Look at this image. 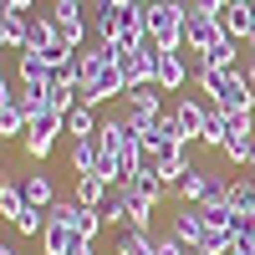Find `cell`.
Masks as SVG:
<instances>
[{"mask_svg":"<svg viewBox=\"0 0 255 255\" xmlns=\"http://www.w3.org/2000/svg\"><path fill=\"white\" fill-rule=\"evenodd\" d=\"M184 82H194V67L184 61V51H158V67H153V87L158 92H184Z\"/></svg>","mask_w":255,"mask_h":255,"instance_id":"cell-10","label":"cell"},{"mask_svg":"<svg viewBox=\"0 0 255 255\" xmlns=\"http://www.w3.org/2000/svg\"><path fill=\"white\" fill-rule=\"evenodd\" d=\"M230 255H255V225H245L235 235V250H230Z\"/></svg>","mask_w":255,"mask_h":255,"instance_id":"cell-32","label":"cell"},{"mask_svg":"<svg viewBox=\"0 0 255 255\" xmlns=\"http://www.w3.org/2000/svg\"><path fill=\"white\" fill-rule=\"evenodd\" d=\"M245 168H250V174H255V148H250V158H245Z\"/></svg>","mask_w":255,"mask_h":255,"instance_id":"cell-41","label":"cell"},{"mask_svg":"<svg viewBox=\"0 0 255 255\" xmlns=\"http://www.w3.org/2000/svg\"><path fill=\"white\" fill-rule=\"evenodd\" d=\"M67 163H72L77 179H82V174H97V163H102V143H97V138H77L72 153H67Z\"/></svg>","mask_w":255,"mask_h":255,"instance_id":"cell-23","label":"cell"},{"mask_svg":"<svg viewBox=\"0 0 255 255\" xmlns=\"http://www.w3.org/2000/svg\"><path fill=\"white\" fill-rule=\"evenodd\" d=\"M0 143H5V138H0Z\"/></svg>","mask_w":255,"mask_h":255,"instance_id":"cell-43","label":"cell"},{"mask_svg":"<svg viewBox=\"0 0 255 255\" xmlns=\"http://www.w3.org/2000/svg\"><path fill=\"white\" fill-rule=\"evenodd\" d=\"M10 97H15V87H10V77H5V72H0V108H5V102H10Z\"/></svg>","mask_w":255,"mask_h":255,"instance_id":"cell-37","label":"cell"},{"mask_svg":"<svg viewBox=\"0 0 255 255\" xmlns=\"http://www.w3.org/2000/svg\"><path fill=\"white\" fill-rule=\"evenodd\" d=\"M168 235L184 240V245H189V255H194V250H199V240H204V215H199V204H179L174 215H168Z\"/></svg>","mask_w":255,"mask_h":255,"instance_id":"cell-11","label":"cell"},{"mask_svg":"<svg viewBox=\"0 0 255 255\" xmlns=\"http://www.w3.org/2000/svg\"><path fill=\"white\" fill-rule=\"evenodd\" d=\"M56 133H61V113L41 108V113L26 123V138H20L26 158H31V163H46V158H51V148H56Z\"/></svg>","mask_w":255,"mask_h":255,"instance_id":"cell-5","label":"cell"},{"mask_svg":"<svg viewBox=\"0 0 255 255\" xmlns=\"http://www.w3.org/2000/svg\"><path fill=\"white\" fill-rule=\"evenodd\" d=\"M240 72H245V82L255 87V46H250V56H245V67H240Z\"/></svg>","mask_w":255,"mask_h":255,"instance_id":"cell-38","label":"cell"},{"mask_svg":"<svg viewBox=\"0 0 255 255\" xmlns=\"http://www.w3.org/2000/svg\"><path fill=\"white\" fill-rule=\"evenodd\" d=\"M41 255H67L72 245H77V230H67V225H61V220H51L46 215V230H41Z\"/></svg>","mask_w":255,"mask_h":255,"instance_id":"cell-24","label":"cell"},{"mask_svg":"<svg viewBox=\"0 0 255 255\" xmlns=\"http://www.w3.org/2000/svg\"><path fill=\"white\" fill-rule=\"evenodd\" d=\"M5 189H10V168L0 163V194H5Z\"/></svg>","mask_w":255,"mask_h":255,"instance_id":"cell-39","label":"cell"},{"mask_svg":"<svg viewBox=\"0 0 255 255\" xmlns=\"http://www.w3.org/2000/svg\"><path fill=\"white\" fill-rule=\"evenodd\" d=\"M153 245H158V235H148V230L123 225V230H118V240H113V255H158Z\"/></svg>","mask_w":255,"mask_h":255,"instance_id":"cell-19","label":"cell"},{"mask_svg":"<svg viewBox=\"0 0 255 255\" xmlns=\"http://www.w3.org/2000/svg\"><path fill=\"white\" fill-rule=\"evenodd\" d=\"M250 5H255V0H250Z\"/></svg>","mask_w":255,"mask_h":255,"instance_id":"cell-42","label":"cell"},{"mask_svg":"<svg viewBox=\"0 0 255 255\" xmlns=\"http://www.w3.org/2000/svg\"><path fill=\"white\" fill-rule=\"evenodd\" d=\"M230 209H235L245 225H255V174L230 179Z\"/></svg>","mask_w":255,"mask_h":255,"instance_id":"cell-20","label":"cell"},{"mask_svg":"<svg viewBox=\"0 0 255 255\" xmlns=\"http://www.w3.org/2000/svg\"><path fill=\"white\" fill-rule=\"evenodd\" d=\"M194 82H199V92L215 102V108H225V113H255V87L245 82L240 67H204V61L194 56Z\"/></svg>","mask_w":255,"mask_h":255,"instance_id":"cell-1","label":"cell"},{"mask_svg":"<svg viewBox=\"0 0 255 255\" xmlns=\"http://www.w3.org/2000/svg\"><path fill=\"white\" fill-rule=\"evenodd\" d=\"M215 179H220V168L194 163V168H189V179L179 184V199H184V204H204V199H209V189H215Z\"/></svg>","mask_w":255,"mask_h":255,"instance_id":"cell-16","label":"cell"},{"mask_svg":"<svg viewBox=\"0 0 255 255\" xmlns=\"http://www.w3.org/2000/svg\"><path fill=\"white\" fill-rule=\"evenodd\" d=\"M0 138H26V118H20L10 102L0 108Z\"/></svg>","mask_w":255,"mask_h":255,"instance_id":"cell-30","label":"cell"},{"mask_svg":"<svg viewBox=\"0 0 255 255\" xmlns=\"http://www.w3.org/2000/svg\"><path fill=\"white\" fill-rule=\"evenodd\" d=\"M10 225H15V235H26V240H41V230H46V209H31V204H26V209H20V215H15Z\"/></svg>","mask_w":255,"mask_h":255,"instance_id":"cell-28","label":"cell"},{"mask_svg":"<svg viewBox=\"0 0 255 255\" xmlns=\"http://www.w3.org/2000/svg\"><path fill=\"white\" fill-rule=\"evenodd\" d=\"M184 20H189L184 0H153L148 5V41L158 51H184Z\"/></svg>","mask_w":255,"mask_h":255,"instance_id":"cell-2","label":"cell"},{"mask_svg":"<svg viewBox=\"0 0 255 255\" xmlns=\"http://www.w3.org/2000/svg\"><path fill=\"white\" fill-rule=\"evenodd\" d=\"M123 92H128V82H123L118 56H113V61H102V67H87V72H82V92H77V102L102 108L108 97H123Z\"/></svg>","mask_w":255,"mask_h":255,"instance_id":"cell-3","label":"cell"},{"mask_svg":"<svg viewBox=\"0 0 255 255\" xmlns=\"http://www.w3.org/2000/svg\"><path fill=\"white\" fill-rule=\"evenodd\" d=\"M143 41H148V5L128 0V5L118 10V41L113 46H143Z\"/></svg>","mask_w":255,"mask_h":255,"instance_id":"cell-12","label":"cell"},{"mask_svg":"<svg viewBox=\"0 0 255 255\" xmlns=\"http://www.w3.org/2000/svg\"><path fill=\"white\" fill-rule=\"evenodd\" d=\"M220 26H225L230 41H245V46H255V5H250V0H235V5L220 15Z\"/></svg>","mask_w":255,"mask_h":255,"instance_id":"cell-14","label":"cell"},{"mask_svg":"<svg viewBox=\"0 0 255 255\" xmlns=\"http://www.w3.org/2000/svg\"><path fill=\"white\" fill-rule=\"evenodd\" d=\"M20 194H26L31 209H51V204H56V184H51V174H26Z\"/></svg>","mask_w":255,"mask_h":255,"instance_id":"cell-25","label":"cell"},{"mask_svg":"<svg viewBox=\"0 0 255 255\" xmlns=\"http://www.w3.org/2000/svg\"><path fill=\"white\" fill-rule=\"evenodd\" d=\"M179 118V128H184V138L189 143H199V133H204V118H209V102H199V97H189V92H179L174 97V108H168Z\"/></svg>","mask_w":255,"mask_h":255,"instance_id":"cell-13","label":"cell"},{"mask_svg":"<svg viewBox=\"0 0 255 255\" xmlns=\"http://www.w3.org/2000/svg\"><path fill=\"white\" fill-rule=\"evenodd\" d=\"M51 41H56V20H51V10L26 15V46H20V51H46Z\"/></svg>","mask_w":255,"mask_h":255,"instance_id":"cell-21","label":"cell"},{"mask_svg":"<svg viewBox=\"0 0 255 255\" xmlns=\"http://www.w3.org/2000/svg\"><path fill=\"white\" fill-rule=\"evenodd\" d=\"M189 168H194V158H189V143H184V148H168V153L158 158L153 174L163 179V189H179V184L189 179Z\"/></svg>","mask_w":255,"mask_h":255,"instance_id":"cell-15","label":"cell"},{"mask_svg":"<svg viewBox=\"0 0 255 255\" xmlns=\"http://www.w3.org/2000/svg\"><path fill=\"white\" fill-rule=\"evenodd\" d=\"M235 0H194V10H204V15H225Z\"/></svg>","mask_w":255,"mask_h":255,"instance_id":"cell-34","label":"cell"},{"mask_svg":"<svg viewBox=\"0 0 255 255\" xmlns=\"http://www.w3.org/2000/svg\"><path fill=\"white\" fill-rule=\"evenodd\" d=\"M108 194H113V184L97 179V174H82L77 189H72V199H77L82 209H102V204H108Z\"/></svg>","mask_w":255,"mask_h":255,"instance_id":"cell-22","label":"cell"},{"mask_svg":"<svg viewBox=\"0 0 255 255\" xmlns=\"http://www.w3.org/2000/svg\"><path fill=\"white\" fill-rule=\"evenodd\" d=\"M163 113V92L148 82V87H133V92H123V123L133 128V133H148V128L158 123Z\"/></svg>","mask_w":255,"mask_h":255,"instance_id":"cell-4","label":"cell"},{"mask_svg":"<svg viewBox=\"0 0 255 255\" xmlns=\"http://www.w3.org/2000/svg\"><path fill=\"white\" fill-rule=\"evenodd\" d=\"M97 215H102V225H128V199H123V189H113V194H108V204H102L97 209Z\"/></svg>","mask_w":255,"mask_h":255,"instance_id":"cell-29","label":"cell"},{"mask_svg":"<svg viewBox=\"0 0 255 255\" xmlns=\"http://www.w3.org/2000/svg\"><path fill=\"white\" fill-rule=\"evenodd\" d=\"M97 128H102V123H97V108H87V102H77V108L61 118V133H67L72 143H77V138H97Z\"/></svg>","mask_w":255,"mask_h":255,"instance_id":"cell-18","label":"cell"},{"mask_svg":"<svg viewBox=\"0 0 255 255\" xmlns=\"http://www.w3.org/2000/svg\"><path fill=\"white\" fill-rule=\"evenodd\" d=\"M20 209H26V194H20V189L10 184V189H5V194H0V220H15V215H20Z\"/></svg>","mask_w":255,"mask_h":255,"instance_id":"cell-31","label":"cell"},{"mask_svg":"<svg viewBox=\"0 0 255 255\" xmlns=\"http://www.w3.org/2000/svg\"><path fill=\"white\" fill-rule=\"evenodd\" d=\"M0 255H20V250H15V245H5V240H0Z\"/></svg>","mask_w":255,"mask_h":255,"instance_id":"cell-40","label":"cell"},{"mask_svg":"<svg viewBox=\"0 0 255 255\" xmlns=\"http://www.w3.org/2000/svg\"><path fill=\"white\" fill-rule=\"evenodd\" d=\"M82 5H87V0H51L56 36H61V41H72V46H87V31H92V20L82 15Z\"/></svg>","mask_w":255,"mask_h":255,"instance_id":"cell-7","label":"cell"},{"mask_svg":"<svg viewBox=\"0 0 255 255\" xmlns=\"http://www.w3.org/2000/svg\"><path fill=\"white\" fill-rule=\"evenodd\" d=\"M15 72H20V87H36V92H46V82H51V61L41 56V51H20Z\"/></svg>","mask_w":255,"mask_h":255,"instance_id":"cell-17","label":"cell"},{"mask_svg":"<svg viewBox=\"0 0 255 255\" xmlns=\"http://www.w3.org/2000/svg\"><path fill=\"white\" fill-rule=\"evenodd\" d=\"M0 5H5V10H20V15H31V10H36V0H0Z\"/></svg>","mask_w":255,"mask_h":255,"instance_id":"cell-35","label":"cell"},{"mask_svg":"<svg viewBox=\"0 0 255 255\" xmlns=\"http://www.w3.org/2000/svg\"><path fill=\"white\" fill-rule=\"evenodd\" d=\"M113 51H118V72L128 82V92L153 82V67H158V46L153 41H143V46H113Z\"/></svg>","mask_w":255,"mask_h":255,"instance_id":"cell-6","label":"cell"},{"mask_svg":"<svg viewBox=\"0 0 255 255\" xmlns=\"http://www.w3.org/2000/svg\"><path fill=\"white\" fill-rule=\"evenodd\" d=\"M215 41H225V26H220V15H204V10H194L189 5V20H184V51H194V56H204Z\"/></svg>","mask_w":255,"mask_h":255,"instance_id":"cell-8","label":"cell"},{"mask_svg":"<svg viewBox=\"0 0 255 255\" xmlns=\"http://www.w3.org/2000/svg\"><path fill=\"white\" fill-rule=\"evenodd\" d=\"M67 255H97V240H77V245H72Z\"/></svg>","mask_w":255,"mask_h":255,"instance_id":"cell-36","label":"cell"},{"mask_svg":"<svg viewBox=\"0 0 255 255\" xmlns=\"http://www.w3.org/2000/svg\"><path fill=\"white\" fill-rule=\"evenodd\" d=\"M158 255H189V245L184 240H174V235H158V245H153Z\"/></svg>","mask_w":255,"mask_h":255,"instance_id":"cell-33","label":"cell"},{"mask_svg":"<svg viewBox=\"0 0 255 255\" xmlns=\"http://www.w3.org/2000/svg\"><path fill=\"white\" fill-rule=\"evenodd\" d=\"M225 123H230V138H225L220 153L230 163H245L250 148H255V113H225Z\"/></svg>","mask_w":255,"mask_h":255,"instance_id":"cell-9","label":"cell"},{"mask_svg":"<svg viewBox=\"0 0 255 255\" xmlns=\"http://www.w3.org/2000/svg\"><path fill=\"white\" fill-rule=\"evenodd\" d=\"M225 138H230L225 108H215V102H209V118H204V133H199V143H204V148H225Z\"/></svg>","mask_w":255,"mask_h":255,"instance_id":"cell-26","label":"cell"},{"mask_svg":"<svg viewBox=\"0 0 255 255\" xmlns=\"http://www.w3.org/2000/svg\"><path fill=\"white\" fill-rule=\"evenodd\" d=\"M199 61H204V67H240V41L225 36V41H215V46H209Z\"/></svg>","mask_w":255,"mask_h":255,"instance_id":"cell-27","label":"cell"}]
</instances>
